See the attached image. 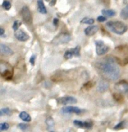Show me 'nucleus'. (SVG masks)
I'll list each match as a JSON object with an SVG mask.
<instances>
[{"instance_id":"f3484780","label":"nucleus","mask_w":128,"mask_h":132,"mask_svg":"<svg viewBox=\"0 0 128 132\" xmlns=\"http://www.w3.org/2000/svg\"><path fill=\"white\" fill-rule=\"evenodd\" d=\"M120 16L122 19H124V20H126V19L128 18V5L121 10Z\"/></svg>"},{"instance_id":"ddd939ff","label":"nucleus","mask_w":128,"mask_h":132,"mask_svg":"<svg viewBox=\"0 0 128 132\" xmlns=\"http://www.w3.org/2000/svg\"><path fill=\"white\" fill-rule=\"evenodd\" d=\"M109 88V83L107 82V80L106 79H103L101 80L99 82L98 84V87H97V90L100 92H104L108 90Z\"/></svg>"},{"instance_id":"c756f323","label":"nucleus","mask_w":128,"mask_h":132,"mask_svg":"<svg viewBox=\"0 0 128 132\" xmlns=\"http://www.w3.org/2000/svg\"><path fill=\"white\" fill-rule=\"evenodd\" d=\"M97 21L98 22H104L106 21V17L105 16H99L97 17Z\"/></svg>"},{"instance_id":"393cba45","label":"nucleus","mask_w":128,"mask_h":132,"mask_svg":"<svg viewBox=\"0 0 128 132\" xmlns=\"http://www.w3.org/2000/svg\"><path fill=\"white\" fill-rule=\"evenodd\" d=\"M18 128L22 131H26V130L28 129V125L26 123H20V124L18 125Z\"/></svg>"},{"instance_id":"423d86ee","label":"nucleus","mask_w":128,"mask_h":132,"mask_svg":"<svg viewBox=\"0 0 128 132\" xmlns=\"http://www.w3.org/2000/svg\"><path fill=\"white\" fill-rule=\"evenodd\" d=\"M20 14H21L23 20L26 23H31L32 22L31 12H30L29 9H28V7H26V6L23 7L22 9H21Z\"/></svg>"},{"instance_id":"f257e3e1","label":"nucleus","mask_w":128,"mask_h":132,"mask_svg":"<svg viewBox=\"0 0 128 132\" xmlns=\"http://www.w3.org/2000/svg\"><path fill=\"white\" fill-rule=\"evenodd\" d=\"M95 68L102 78L107 81H116L120 77V68L112 57L101 59L95 63Z\"/></svg>"},{"instance_id":"0eeeda50","label":"nucleus","mask_w":128,"mask_h":132,"mask_svg":"<svg viewBox=\"0 0 128 132\" xmlns=\"http://www.w3.org/2000/svg\"><path fill=\"white\" fill-rule=\"evenodd\" d=\"M77 99L73 97H60L57 99V103H59V104H63V105L74 104V103H77Z\"/></svg>"},{"instance_id":"72a5a7b5","label":"nucleus","mask_w":128,"mask_h":132,"mask_svg":"<svg viewBox=\"0 0 128 132\" xmlns=\"http://www.w3.org/2000/svg\"><path fill=\"white\" fill-rule=\"evenodd\" d=\"M55 2H56V0H52L51 2L50 3V6H53L55 4Z\"/></svg>"},{"instance_id":"4468645a","label":"nucleus","mask_w":128,"mask_h":132,"mask_svg":"<svg viewBox=\"0 0 128 132\" xmlns=\"http://www.w3.org/2000/svg\"><path fill=\"white\" fill-rule=\"evenodd\" d=\"M37 7H38V11L41 14H46L47 11L44 5V3L42 0H38L37 1Z\"/></svg>"},{"instance_id":"9b49d317","label":"nucleus","mask_w":128,"mask_h":132,"mask_svg":"<svg viewBox=\"0 0 128 132\" xmlns=\"http://www.w3.org/2000/svg\"><path fill=\"white\" fill-rule=\"evenodd\" d=\"M99 27L97 25H92L88 26L87 28L85 29V34L88 36H91L93 35H94L96 32L98 31Z\"/></svg>"},{"instance_id":"20e7f679","label":"nucleus","mask_w":128,"mask_h":132,"mask_svg":"<svg viewBox=\"0 0 128 132\" xmlns=\"http://www.w3.org/2000/svg\"><path fill=\"white\" fill-rule=\"evenodd\" d=\"M95 45H96V53L98 56H102L105 54L109 50V47L106 45H105V43L101 40L96 41Z\"/></svg>"},{"instance_id":"2eb2a0df","label":"nucleus","mask_w":128,"mask_h":132,"mask_svg":"<svg viewBox=\"0 0 128 132\" xmlns=\"http://www.w3.org/2000/svg\"><path fill=\"white\" fill-rule=\"evenodd\" d=\"M20 118L24 121H26V122H29L31 121L32 119L30 116L28 114V113L26 112H21L20 113Z\"/></svg>"},{"instance_id":"f704fd0d","label":"nucleus","mask_w":128,"mask_h":132,"mask_svg":"<svg viewBox=\"0 0 128 132\" xmlns=\"http://www.w3.org/2000/svg\"><path fill=\"white\" fill-rule=\"evenodd\" d=\"M2 115H3V113H2V110H0V116H2Z\"/></svg>"},{"instance_id":"cd10ccee","label":"nucleus","mask_w":128,"mask_h":132,"mask_svg":"<svg viewBox=\"0 0 128 132\" xmlns=\"http://www.w3.org/2000/svg\"><path fill=\"white\" fill-rule=\"evenodd\" d=\"M92 126H93V123H91V122L84 121V128H87V129L91 128Z\"/></svg>"},{"instance_id":"c85d7f7f","label":"nucleus","mask_w":128,"mask_h":132,"mask_svg":"<svg viewBox=\"0 0 128 132\" xmlns=\"http://www.w3.org/2000/svg\"><path fill=\"white\" fill-rule=\"evenodd\" d=\"M124 125V121H121L120 123H118L117 125H115L114 127V129L115 130H117V129H120L121 128H123V126Z\"/></svg>"},{"instance_id":"473e14b6","label":"nucleus","mask_w":128,"mask_h":132,"mask_svg":"<svg viewBox=\"0 0 128 132\" xmlns=\"http://www.w3.org/2000/svg\"><path fill=\"white\" fill-rule=\"evenodd\" d=\"M4 33H5V30L3 29V28L0 27V36L4 35Z\"/></svg>"},{"instance_id":"7c9ffc66","label":"nucleus","mask_w":128,"mask_h":132,"mask_svg":"<svg viewBox=\"0 0 128 132\" xmlns=\"http://www.w3.org/2000/svg\"><path fill=\"white\" fill-rule=\"evenodd\" d=\"M35 59H36V56L35 55H32L30 59H29V61L32 65H34L35 64Z\"/></svg>"},{"instance_id":"7ed1b4c3","label":"nucleus","mask_w":128,"mask_h":132,"mask_svg":"<svg viewBox=\"0 0 128 132\" xmlns=\"http://www.w3.org/2000/svg\"><path fill=\"white\" fill-rule=\"evenodd\" d=\"M71 39V37L68 33H60L56 36L53 40V43L55 45H59L61 44H66L69 42Z\"/></svg>"},{"instance_id":"39448f33","label":"nucleus","mask_w":128,"mask_h":132,"mask_svg":"<svg viewBox=\"0 0 128 132\" xmlns=\"http://www.w3.org/2000/svg\"><path fill=\"white\" fill-rule=\"evenodd\" d=\"M11 67L5 62H0V73L4 76L7 77L8 75L11 76Z\"/></svg>"},{"instance_id":"a211bd4d","label":"nucleus","mask_w":128,"mask_h":132,"mask_svg":"<svg viewBox=\"0 0 128 132\" xmlns=\"http://www.w3.org/2000/svg\"><path fill=\"white\" fill-rule=\"evenodd\" d=\"M82 23H85V24H90L91 25L94 23V20L92 18H89V17H85L81 21Z\"/></svg>"},{"instance_id":"a878e982","label":"nucleus","mask_w":128,"mask_h":132,"mask_svg":"<svg viewBox=\"0 0 128 132\" xmlns=\"http://www.w3.org/2000/svg\"><path fill=\"white\" fill-rule=\"evenodd\" d=\"M46 123L49 127H53L54 125V121L52 118H49L46 120Z\"/></svg>"},{"instance_id":"dca6fc26","label":"nucleus","mask_w":128,"mask_h":132,"mask_svg":"<svg viewBox=\"0 0 128 132\" xmlns=\"http://www.w3.org/2000/svg\"><path fill=\"white\" fill-rule=\"evenodd\" d=\"M102 14L104 15V16H106V17H114L116 13L114 10H102Z\"/></svg>"},{"instance_id":"2f4dec72","label":"nucleus","mask_w":128,"mask_h":132,"mask_svg":"<svg viewBox=\"0 0 128 132\" xmlns=\"http://www.w3.org/2000/svg\"><path fill=\"white\" fill-rule=\"evenodd\" d=\"M58 23H59V19H57V18L53 19V24L55 26H57L58 25Z\"/></svg>"},{"instance_id":"f03ea898","label":"nucleus","mask_w":128,"mask_h":132,"mask_svg":"<svg viewBox=\"0 0 128 132\" xmlns=\"http://www.w3.org/2000/svg\"><path fill=\"white\" fill-rule=\"evenodd\" d=\"M106 27L117 35H123L127 30V26L121 21H110L106 23Z\"/></svg>"},{"instance_id":"b1692460","label":"nucleus","mask_w":128,"mask_h":132,"mask_svg":"<svg viewBox=\"0 0 128 132\" xmlns=\"http://www.w3.org/2000/svg\"><path fill=\"white\" fill-rule=\"evenodd\" d=\"M9 128V125L6 122H4V123L0 124V130L1 131H6Z\"/></svg>"},{"instance_id":"6ab92c4d","label":"nucleus","mask_w":128,"mask_h":132,"mask_svg":"<svg viewBox=\"0 0 128 132\" xmlns=\"http://www.w3.org/2000/svg\"><path fill=\"white\" fill-rule=\"evenodd\" d=\"M73 56V54L72 49L68 50V51L64 53V57L65 59H70V58H72Z\"/></svg>"},{"instance_id":"1a4fd4ad","label":"nucleus","mask_w":128,"mask_h":132,"mask_svg":"<svg viewBox=\"0 0 128 132\" xmlns=\"http://www.w3.org/2000/svg\"><path fill=\"white\" fill-rule=\"evenodd\" d=\"M14 36H15L17 39H18L19 41H21V42H26L29 39V36H28L26 32H24L22 30H17V31H15Z\"/></svg>"},{"instance_id":"412c9836","label":"nucleus","mask_w":128,"mask_h":132,"mask_svg":"<svg viewBox=\"0 0 128 132\" xmlns=\"http://www.w3.org/2000/svg\"><path fill=\"white\" fill-rule=\"evenodd\" d=\"M21 21H15L14 22V23H13V26H12V27H13V30H14V31H17V30H18V28L20 26V25H21Z\"/></svg>"},{"instance_id":"9d476101","label":"nucleus","mask_w":128,"mask_h":132,"mask_svg":"<svg viewBox=\"0 0 128 132\" xmlns=\"http://www.w3.org/2000/svg\"><path fill=\"white\" fill-rule=\"evenodd\" d=\"M62 112L64 113H76V114H80L82 112V110L76 106H65L62 109Z\"/></svg>"},{"instance_id":"6e6552de","label":"nucleus","mask_w":128,"mask_h":132,"mask_svg":"<svg viewBox=\"0 0 128 132\" xmlns=\"http://www.w3.org/2000/svg\"><path fill=\"white\" fill-rule=\"evenodd\" d=\"M115 89L121 93L127 94L128 93V83H127L124 81L118 82L115 84Z\"/></svg>"},{"instance_id":"bb28decb","label":"nucleus","mask_w":128,"mask_h":132,"mask_svg":"<svg viewBox=\"0 0 128 132\" xmlns=\"http://www.w3.org/2000/svg\"><path fill=\"white\" fill-rule=\"evenodd\" d=\"M2 112L3 114H5L7 116H10L11 115V110L9 109V108H3L2 110Z\"/></svg>"},{"instance_id":"5701e85b","label":"nucleus","mask_w":128,"mask_h":132,"mask_svg":"<svg viewBox=\"0 0 128 132\" xmlns=\"http://www.w3.org/2000/svg\"><path fill=\"white\" fill-rule=\"evenodd\" d=\"M73 124L78 127V128H84V121H79V120H75L73 121Z\"/></svg>"},{"instance_id":"aec40b11","label":"nucleus","mask_w":128,"mask_h":132,"mask_svg":"<svg viewBox=\"0 0 128 132\" xmlns=\"http://www.w3.org/2000/svg\"><path fill=\"white\" fill-rule=\"evenodd\" d=\"M72 51H73V55L77 56V57H79L80 56V46L77 45V47H75L74 48L72 49Z\"/></svg>"},{"instance_id":"f8f14e48","label":"nucleus","mask_w":128,"mask_h":132,"mask_svg":"<svg viewBox=\"0 0 128 132\" xmlns=\"http://www.w3.org/2000/svg\"><path fill=\"white\" fill-rule=\"evenodd\" d=\"M0 53L3 55L9 56L13 54V51L11 48H9L8 46L4 45V44H0Z\"/></svg>"},{"instance_id":"4be33fe9","label":"nucleus","mask_w":128,"mask_h":132,"mask_svg":"<svg viewBox=\"0 0 128 132\" xmlns=\"http://www.w3.org/2000/svg\"><path fill=\"white\" fill-rule=\"evenodd\" d=\"M2 7L5 9V10H9L11 8V4L8 1H4L2 3Z\"/></svg>"}]
</instances>
